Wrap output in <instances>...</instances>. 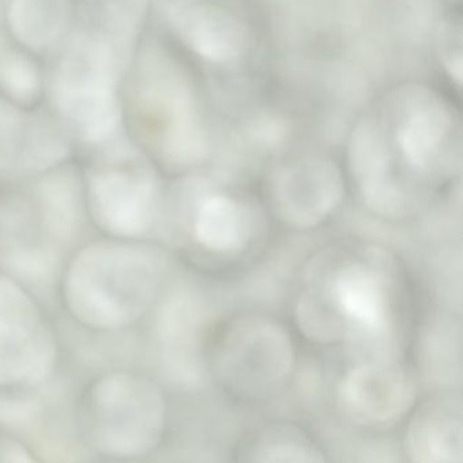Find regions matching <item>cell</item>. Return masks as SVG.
Returning a JSON list of instances; mask_svg holds the SVG:
<instances>
[{
	"mask_svg": "<svg viewBox=\"0 0 463 463\" xmlns=\"http://www.w3.org/2000/svg\"><path fill=\"white\" fill-rule=\"evenodd\" d=\"M170 23L180 42L194 55L213 66H238L253 47L248 24L222 5H181L170 13Z\"/></svg>",
	"mask_w": 463,
	"mask_h": 463,
	"instance_id": "15",
	"label": "cell"
},
{
	"mask_svg": "<svg viewBox=\"0 0 463 463\" xmlns=\"http://www.w3.org/2000/svg\"><path fill=\"white\" fill-rule=\"evenodd\" d=\"M348 169L364 207L378 218L402 221L416 213L417 200L387 139L378 110L352 131Z\"/></svg>",
	"mask_w": 463,
	"mask_h": 463,
	"instance_id": "10",
	"label": "cell"
},
{
	"mask_svg": "<svg viewBox=\"0 0 463 463\" xmlns=\"http://www.w3.org/2000/svg\"><path fill=\"white\" fill-rule=\"evenodd\" d=\"M164 259L134 240L97 241L78 251L63 279L70 314L89 329L116 332L139 321L156 303Z\"/></svg>",
	"mask_w": 463,
	"mask_h": 463,
	"instance_id": "2",
	"label": "cell"
},
{
	"mask_svg": "<svg viewBox=\"0 0 463 463\" xmlns=\"http://www.w3.org/2000/svg\"><path fill=\"white\" fill-rule=\"evenodd\" d=\"M378 113L408 180L438 183L459 172V116L440 94L421 85L402 86L384 99Z\"/></svg>",
	"mask_w": 463,
	"mask_h": 463,
	"instance_id": "6",
	"label": "cell"
},
{
	"mask_svg": "<svg viewBox=\"0 0 463 463\" xmlns=\"http://www.w3.org/2000/svg\"><path fill=\"white\" fill-rule=\"evenodd\" d=\"M166 427V397L153 379L142 373H105L80 401V433L89 447L104 457H147L164 440Z\"/></svg>",
	"mask_w": 463,
	"mask_h": 463,
	"instance_id": "5",
	"label": "cell"
},
{
	"mask_svg": "<svg viewBox=\"0 0 463 463\" xmlns=\"http://www.w3.org/2000/svg\"><path fill=\"white\" fill-rule=\"evenodd\" d=\"M178 199L194 242L216 257L245 253L257 232V213L243 197L219 188L213 181L191 177L178 186Z\"/></svg>",
	"mask_w": 463,
	"mask_h": 463,
	"instance_id": "11",
	"label": "cell"
},
{
	"mask_svg": "<svg viewBox=\"0 0 463 463\" xmlns=\"http://www.w3.org/2000/svg\"><path fill=\"white\" fill-rule=\"evenodd\" d=\"M462 400L440 392L420 406L405 435V452L414 462H462Z\"/></svg>",
	"mask_w": 463,
	"mask_h": 463,
	"instance_id": "17",
	"label": "cell"
},
{
	"mask_svg": "<svg viewBox=\"0 0 463 463\" xmlns=\"http://www.w3.org/2000/svg\"><path fill=\"white\" fill-rule=\"evenodd\" d=\"M71 0H10L7 24L14 39L28 50L45 52L66 36Z\"/></svg>",
	"mask_w": 463,
	"mask_h": 463,
	"instance_id": "19",
	"label": "cell"
},
{
	"mask_svg": "<svg viewBox=\"0 0 463 463\" xmlns=\"http://www.w3.org/2000/svg\"><path fill=\"white\" fill-rule=\"evenodd\" d=\"M0 90L13 104L28 107L42 91V75L25 53L0 48Z\"/></svg>",
	"mask_w": 463,
	"mask_h": 463,
	"instance_id": "21",
	"label": "cell"
},
{
	"mask_svg": "<svg viewBox=\"0 0 463 463\" xmlns=\"http://www.w3.org/2000/svg\"><path fill=\"white\" fill-rule=\"evenodd\" d=\"M58 359L55 333L33 298L0 273V387H34Z\"/></svg>",
	"mask_w": 463,
	"mask_h": 463,
	"instance_id": "9",
	"label": "cell"
},
{
	"mask_svg": "<svg viewBox=\"0 0 463 463\" xmlns=\"http://www.w3.org/2000/svg\"><path fill=\"white\" fill-rule=\"evenodd\" d=\"M129 64L110 45L75 31L50 80L53 109L78 139L102 147L120 137L118 85Z\"/></svg>",
	"mask_w": 463,
	"mask_h": 463,
	"instance_id": "4",
	"label": "cell"
},
{
	"mask_svg": "<svg viewBox=\"0 0 463 463\" xmlns=\"http://www.w3.org/2000/svg\"><path fill=\"white\" fill-rule=\"evenodd\" d=\"M207 310L191 292L175 295L162 310L159 345L173 378L194 386L204 376V333Z\"/></svg>",
	"mask_w": 463,
	"mask_h": 463,
	"instance_id": "16",
	"label": "cell"
},
{
	"mask_svg": "<svg viewBox=\"0 0 463 463\" xmlns=\"http://www.w3.org/2000/svg\"><path fill=\"white\" fill-rule=\"evenodd\" d=\"M344 194L340 167L325 158L291 162L270 181L273 213L281 223L299 232L322 226L341 207Z\"/></svg>",
	"mask_w": 463,
	"mask_h": 463,
	"instance_id": "13",
	"label": "cell"
},
{
	"mask_svg": "<svg viewBox=\"0 0 463 463\" xmlns=\"http://www.w3.org/2000/svg\"><path fill=\"white\" fill-rule=\"evenodd\" d=\"M439 53L447 74L460 88L462 82V31L459 24L446 23L439 34Z\"/></svg>",
	"mask_w": 463,
	"mask_h": 463,
	"instance_id": "22",
	"label": "cell"
},
{
	"mask_svg": "<svg viewBox=\"0 0 463 463\" xmlns=\"http://www.w3.org/2000/svg\"><path fill=\"white\" fill-rule=\"evenodd\" d=\"M298 308L303 333L317 343L349 340L395 360L405 283L397 260L378 245H359L326 261Z\"/></svg>",
	"mask_w": 463,
	"mask_h": 463,
	"instance_id": "1",
	"label": "cell"
},
{
	"mask_svg": "<svg viewBox=\"0 0 463 463\" xmlns=\"http://www.w3.org/2000/svg\"><path fill=\"white\" fill-rule=\"evenodd\" d=\"M61 127L43 113L24 112L0 99V178L43 175L69 156Z\"/></svg>",
	"mask_w": 463,
	"mask_h": 463,
	"instance_id": "14",
	"label": "cell"
},
{
	"mask_svg": "<svg viewBox=\"0 0 463 463\" xmlns=\"http://www.w3.org/2000/svg\"><path fill=\"white\" fill-rule=\"evenodd\" d=\"M99 148L101 156L86 178L89 213L110 237L137 240L161 215V181L150 161L128 140L118 137Z\"/></svg>",
	"mask_w": 463,
	"mask_h": 463,
	"instance_id": "7",
	"label": "cell"
},
{
	"mask_svg": "<svg viewBox=\"0 0 463 463\" xmlns=\"http://www.w3.org/2000/svg\"><path fill=\"white\" fill-rule=\"evenodd\" d=\"M295 346L276 319L248 314L227 325L213 352V375L241 400L278 394L295 368Z\"/></svg>",
	"mask_w": 463,
	"mask_h": 463,
	"instance_id": "8",
	"label": "cell"
},
{
	"mask_svg": "<svg viewBox=\"0 0 463 463\" xmlns=\"http://www.w3.org/2000/svg\"><path fill=\"white\" fill-rule=\"evenodd\" d=\"M32 460L33 458L29 454V449L20 440L0 430V462L21 463Z\"/></svg>",
	"mask_w": 463,
	"mask_h": 463,
	"instance_id": "23",
	"label": "cell"
},
{
	"mask_svg": "<svg viewBox=\"0 0 463 463\" xmlns=\"http://www.w3.org/2000/svg\"><path fill=\"white\" fill-rule=\"evenodd\" d=\"M253 462H322V447L306 430L291 422H273L251 433L242 449Z\"/></svg>",
	"mask_w": 463,
	"mask_h": 463,
	"instance_id": "20",
	"label": "cell"
},
{
	"mask_svg": "<svg viewBox=\"0 0 463 463\" xmlns=\"http://www.w3.org/2000/svg\"><path fill=\"white\" fill-rule=\"evenodd\" d=\"M137 132L170 166L188 169L208 156V137L199 99L177 61L159 48L137 61L129 94Z\"/></svg>",
	"mask_w": 463,
	"mask_h": 463,
	"instance_id": "3",
	"label": "cell"
},
{
	"mask_svg": "<svg viewBox=\"0 0 463 463\" xmlns=\"http://www.w3.org/2000/svg\"><path fill=\"white\" fill-rule=\"evenodd\" d=\"M416 384L397 359L364 360L341 379L337 406L352 424L367 430L389 428L416 403Z\"/></svg>",
	"mask_w": 463,
	"mask_h": 463,
	"instance_id": "12",
	"label": "cell"
},
{
	"mask_svg": "<svg viewBox=\"0 0 463 463\" xmlns=\"http://www.w3.org/2000/svg\"><path fill=\"white\" fill-rule=\"evenodd\" d=\"M150 0H80L77 31L110 45L131 66Z\"/></svg>",
	"mask_w": 463,
	"mask_h": 463,
	"instance_id": "18",
	"label": "cell"
}]
</instances>
